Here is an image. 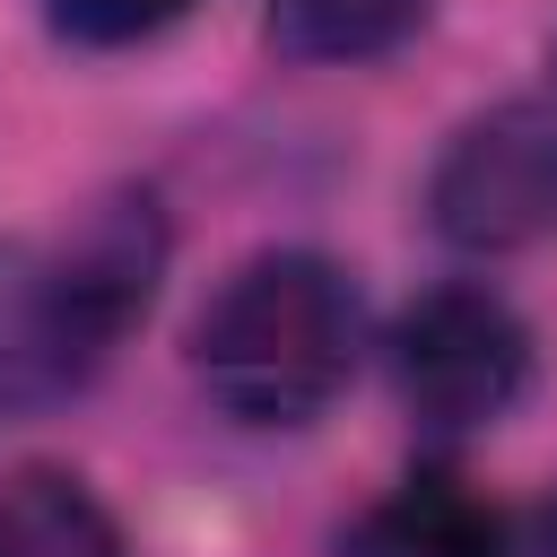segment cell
<instances>
[{
    "instance_id": "obj_1",
    "label": "cell",
    "mask_w": 557,
    "mask_h": 557,
    "mask_svg": "<svg viewBox=\"0 0 557 557\" xmlns=\"http://www.w3.org/2000/svg\"><path fill=\"white\" fill-rule=\"evenodd\" d=\"M366 348L357 278L331 252L270 244L235 261L191 322V383L235 426H313Z\"/></svg>"
},
{
    "instance_id": "obj_2",
    "label": "cell",
    "mask_w": 557,
    "mask_h": 557,
    "mask_svg": "<svg viewBox=\"0 0 557 557\" xmlns=\"http://www.w3.org/2000/svg\"><path fill=\"white\" fill-rule=\"evenodd\" d=\"M392 392L435 435L496 426L531 392V322L496 287L444 278V287L409 296L392 322Z\"/></svg>"
},
{
    "instance_id": "obj_3",
    "label": "cell",
    "mask_w": 557,
    "mask_h": 557,
    "mask_svg": "<svg viewBox=\"0 0 557 557\" xmlns=\"http://www.w3.org/2000/svg\"><path fill=\"white\" fill-rule=\"evenodd\" d=\"M426 226L453 252H531L557 235V104H487L426 165Z\"/></svg>"
},
{
    "instance_id": "obj_4",
    "label": "cell",
    "mask_w": 557,
    "mask_h": 557,
    "mask_svg": "<svg viewBox=\"0 0 557 557\" xmlns=\"http://www.w3.org/2000/svg\"><path fill=\"white\" fill-rule=\"evenodd\" d=\"M113 357V331L87 313L61 244L0 235V418L70 400Z\"/></svg>"
},
{
    "instance_id": "obj_5",
    "label": "cell",
    "mask_w": 557,
    "mask_h": 557,
    "mask_svg": "<svg viewBox=\"0 0 557 557\" xmlns=\"http://www.w3.org/2000/svg\"><path fill=\"white\" fill-rule=\"evenodd\" d=\"M357 557H513V540H505V522L453 470H418L357 531Z\"/></svg>"
},
{
    "instance_id": "obj_6",
    "label": "cell",
    "mask_w": 557,
    "mask_h": 557,
    "mask_svg": "<svg viewBox=\"0 0 557 557\" xmlns=\"http://www.w3.org/2000/svg\"><path fill=\"white\" fill-rule=\"evenodd\" d=\"M0 557H122V531L87 479L17 470L0 487Z\"/></svg>"
},
{
    "instance_id": "obj_7",
    "label": "cell",
    "mask_w": 557,
    "mask_h": 557,
    "mask_svg": "<svg viewBox=\"0 0 557 557\" xmlns=\"http://www.w3.org/2000/svg\"><path fill=\"white\" fill-rule=\"evenodd\" d=\"M435 0H270V44L296 61H383L426 26Z\"/></svg>"
},
{
    "instance_id": "obj_8",
    "label": "cell",
    "mask_w": 557,
    "mask_h": 557,
    "mask_svg": "<svg viewBox=\"0 0 557 557\" xmlns=\"http://www.w3.org/2000/svg\"><path fill=\"white\" fill-rule=\"evenodd\" d=\"M52 35L70 44H96V52H122V44H148L165 35L174 17H191V0H44Z\"/></svg>"
},
{
    "instance_id": "obj_9",
    "label": "cell",
    "mask_w": 557,
    "mask_h": 557,
    "mask_svg": "<svg viewBox=\"0 0 557 557\" xmlns=\"http://www.w3.org/2000/svg\"><path fill=\"white\" fill-rule=\"evenodd\" d=\"M513 557H557V496H540V505L513 522Z\"/></svg>"
},
{
    "instance_id": "obj_10",
    "label": "cell",
    "mask_w": 557,
    "mask_h": 557,
    "mask_svg": "<svg viewBox=\"0 0 557 557\" xmlns=\"http://www.w3.org/2000/svg\"><path fill=\"white\" fill-rule=\"evenodd\" d=\"M548 70H557V44H548Z\"/></svg>"
}]
</instances>
